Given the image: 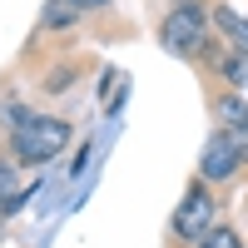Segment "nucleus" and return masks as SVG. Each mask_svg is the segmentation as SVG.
Segmentation results:
<instances>
[{"instance_id":"6","label":"nucleus","mask_w":248,"mask_h":248,"mask_svg":"<svg viewBox=\"0 0 248 248\" xmlns=\"http://www.w3.org/2000/svg\"><path fill=\"white\" fill-rule=\"evenodd\" d=\"M214 114H218L223 129H229V124H248V105H243L238 94H218L214 99Z\"/></svg>"},{"instance_id":"9","label":"nucleus","mask_w":248,"mask_h":248,"mask_svg":"<svg viewBox=\"0 0 248 248\" xmlns=\"http://www.w3.org/2000/svg\"><path fill=\"white\" fill-rule=\"evenodd\" d=\"M199 248H243V243H238V233H229V229H209V233L199 238Z\"/></svg>"},{"instance_id":"7","label":"nucleus","mask_w":248,"mask_h":248,"mask_svg":"<svg viewBox=\"0 0 248 248\" xmlns=\"http://www.w3.org/2000/svg\"><path fill=\"white\" fill-rule=\"evenodd\" d=\"M223 79H229L233 90H248V50H233L223 60Z\"/></svg>"},{"instance_id":"10","label":"nucleus","mask_w":248,"mask_h":248,"mask_svg":"<svg viewBox=\"0 0 248 248\" xmlns=\"http://www.w3.org/2000/svg\"><path fill=\"white\" fill-rule=\"evenodd\" d=\"M5 194H15V164L0 159V199H5Z\"/></svg>"},{"instance_id":"4","label":"nucleus","mask_w":248,"mask_h":248,"mask_svg":"<svg viewBox=\"0 0 248 248\" xmlns=\"http://www.w3.org/2000/svg\"><path fill=\"white\" fill-rule=\"evenodd\" d=\"M238 164H243V154H238L223 134H214L209 149H203V159H199V174H203V179H229Z\"/></svg>"},{"instance_id":"2","label":"nucleus","mask_w":248,"mask_h":248,"mask_svg":"<svg viewBox=\"0 0 248 248\" xmlns=\"http://www.w3.org/2000/svg\"><path fill=\"white\" fill-rule=\"evenodd\" d=\"M203 35H209L203 5L199 0H179V5L169 10V20H164V45H169L174 55H194V50H203Z\"/></svg>"},{"instance_id":"11","label":"nucleus","mask_w":248,"mask_h":248,"mask_svg":"<svg viewBox=\"0 0 248 248\" xmlns=\"http://www.w3.org/2000/svg\"><path fill=\"white\" fill-rule=\"evenodd\" d=\"M79 10H94V5H109V0H75Z\"/></svg>"},{"instance_id":"5","label":"nucleus","mask_w":248,"mask_h":248,"mask_svg":"<svg viewBox=\"0 0 248 248\" xmlns=\"http://www.w3.org/2000/svg\"><path fill=\"white\" fill-rule=\"evenodd\" d=\"M214 25H218L223 35H229V40H233L238 50H248V20H243L238 10H229V5H218V10H214Z\"/></svg>"},{"instance_id":"3","label":"nucleus","mask_w":248,"mask_h":248,"mask_svg":"<svg viewBox=\"0 0 248 248\" xmlns=\"http://www.w3.org/2000/svg\"><path fill=\"white\" fill-rule=\"evenodd\" d=\"M209 229H214V199L194 184V189H189V199H184V203H179V214H174V238L199 243Z\"/></svg>"},{"instance_id":"8","label":"nucleus","mask_w":248,"mask_h":248,"mask_svg":"<svg viewBox=\"0 0 248 248\" xmlns=\"http://www.w3.org/2000/svg\"><path fill=\"white\" fill-rule=\"evenodd\" d=\"M75 15H79L75 0H50V5H45V25H70Z\"/></svg>"},{"instance_id":"1","label":"nucleus","mask_w":248,"mask_h":248,"mask_svg":"<svg viewBox=\"0 0 248 248\" xmlns=\"http://www.w3.org/2000/svg\"><path fill=\"white\" fill-rule=\"evenodd\" d=\"M65 144H70V124L65 119L30 114V119L15 124V159L20 164H45V159H55L60 149H65Z\"/></svg>"}]
</instances>
